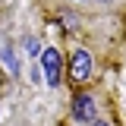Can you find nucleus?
Returning a JSON list of instances; mask_svg holds the SVG:
<instances>
[{
  "label": "nucleus",
  "instance_id": "1",
  "mask_svg": "<svg viewBox=\"0 0 126 126\" xmlns=\"http://www.w3.org/2000/svg\"><path fill=\"white\" fill-rule=\"evenodd\" d=\"M63 29L73 32V41L92 50L101 69H110L120 63L126 47V0H88Z\"/></svg>",
  "mask_w": 126,
  "mask_h": 126
},
{
  "label": "nucleus",
  "instance_id": "2",
  "mask_svg": "<svg viewBox=\"0 0 126 126\" xmlns=\"http://www.w3.org/2000/svg\"><path fill=\"white\" fill-rule=\"evenodd\" d=\"M98 60L92 57V50L85 44H79V41H73L69 44V63H66V82L73 85V92H79V88H85V85H92L94 76H98Z\"/></svg>",
  "mask_w": 126,
  "mask_h": 126
},
{
  "label": "nucleus",
  "instance_id": "3",
  "mask_svg": "<svg viewBox=\"0 0 126 126\" xmlns=\"http://www.w3.org/2000/svg\"><path fill=\"white\" fill-rule=\"evenodd\" d=\"M85 3H88V0H38L41 13H44L47 19H57L60 25H66L69 19H76V13Z\"/></svg>",
  "mask_w": 126,
  "mask_h": 126
},
{
  "label": "nucleus",
  "instance_id": "4",
  "mask_svg": "<svg viewBox=\"0 0 126 126\" xmlns=\"http://www.w3.org/2000/svg\"><path fill=\"white\" fill-rule=\"evenodd\" d=\"M41 69H44V79L50 88H60L63 79H66V63L60 57V47H44L41 54Z\"/></svg>",
  "mask_w": 126,
  "mask_h": 126
},
{
  "label": "nucleus",
  "instance_id": "5",
  "mask_svg": "<svg viewBox=\"0 0 126 126\" xmlns=\"http://www.w3.org/2000/svg\"><path fill=\"white\" fill-rule=\"evenodd\" d=\"M63 126H120V117H117V107H110L101 117L88 120V123H69V120H63Z\"/></svg>",
  "mask_w": 126,
  "mask_h": 126
}]
</instances>
